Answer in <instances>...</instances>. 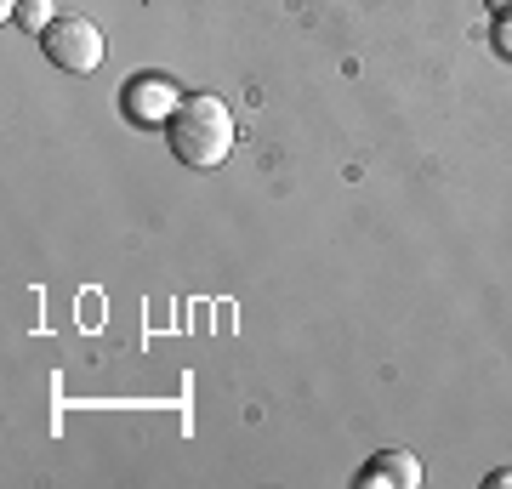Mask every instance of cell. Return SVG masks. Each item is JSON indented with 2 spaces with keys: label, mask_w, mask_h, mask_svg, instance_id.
I'll return each mask as SVG.
<instances>
[{
  "label": "cell",
  "mask_w": 512,
  "mask_h": 489,
  "mask_svg": "<svg viewBox=\"0 0 512 489\" xmlns=\"http://www.w3.org/2000/svg\"><path fill=\"white\" fill-rule=\"evenodd\" d=\"M234 109L222 103V97H211V91H188L183 103H177V114L165 120V143H171V154L183 165H194V171H211V165H222L228 154H234Z\"/></svg>",
  "instance_id": "cell-1"
},
{
  "label": "cell",
  "mask_w": 512,
  "mask_h": 489,
  "mask_svg": "<svg viewBox=\"0 0 512 489\" xmlns=\"http://www.w3.org/2000/svg\"><path fill=\"white\" fill-rule=\"evenodd\" d=\"M40 46H46V57H52L63 74H92V69H103V57H109V40H103V29H97L86 12H57V23L40 35Z\"/></svg>",
  "instance_id": "cell-2"
},
{
  "label": "cell",
  "mask_w": 512,
  "mask_h": 489,
  "mask_svg": "<svg viewBox=\"0 0 512 489\" xmlns=\"http://www.w3.org/2000/svg\"><path fill=\"white\" fill-rule=\"evenodd\" d=\"M177 103H183V91H177V80H165V74H131L126 91H120V109H126L131 126H165L171 114H177Z\"/></svg>",
  "instance_id": "cell-3"
},
{
  "label": "cell",
  "mask_w": 512,
  "mask_h": 489,
  "mask_svg": "<svg viewBox=\"0 0 512 489\" xmlns=\"http://www.w3.org/2000/svg\"><path fill=\"white\" fill-rule=\"evenodd\" d=\"M359 489H421V455L376 450V461L359 467Z\"/></svg>",
  "instance_id": "cell-4"
},
{
  "label": "cell",
  "mask_w": 512,
  "mask_h": 489,
  "mask_svg": "<svg viewBox=\"0 0 512 489\" xmlns=\"http://www.w3.org/2000/svg\"><path fill=\"white\" fill-rule=\"evenodd\" d=\"M12 23L29 29V35H46L57 23V0H18V6H12Z\"/></svg>",
  "instance_id": "cell-5"
},
{
  "label": "cell",
  "mask_w": 512,
  "mask_h": 489,
  "mask_svg": "<svg viewBox=\"0 0 512 489\" xmlns=\"http://www.w3.org/2000/svg\"><path fill=\"white\" fill-rule=\"evenodd\" d=\"M490 46H495V57H507V63H512V12H495V23H490Z\"/></svg>",
  "instance_id": "cell-6"
},
{
  "label": "cell",
  "mask_w": 512,
  "mask_h": 489,
  "mask_svg": "<svg viewBox=\"0 0 512 489\" xmlns=\"http://www.w3.org/2000/svg\"><path fill=\"white\" fill-rule=\"evenodd\" d=\"M490 484H495V489H512V467H495V472H490Z\"/></svg>",
  "instance_id": "cell-7"
},
{
  "label": "cell",
  "mask_w": 512,
  "mask_h": 489,
  "mask_svg": "<svg viewBox=\"0 0 512 489\" xmlns=\"http://www.w3.org/2000/svg\"><path fill=\"white\" fill-rule=\"evenodd\" d=\"M484 6H490V12H512V0H484Z\"/></svg>",
  "instance_id": "cell-8"
},
{
  "label": "cell",
  "mask_w": 512,
  "mask_h": 489,
  "mask_svg": "<svg viewBox=\"0 0 512 489\" xmlns=\"http://www.w3.org/2000/svg\"><path fill=\"white\" fill-rule=\"evenodd\" d=\"M12 6H18V0H6V18H12Z\"/></svg>",
  "instance_id": "cell-9"
}]
</instances>
